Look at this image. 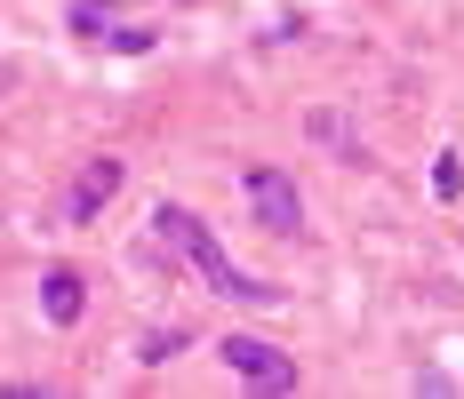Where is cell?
I'll list each match as a JSON object with an SVG mask.
<instances>
[{
  "instance_id": "obj_1",
  "label": "cell",
  "mask_w": 464,
  "mask_h": 399,
  "mask_svg": "<svg viewBox=\"0 0 464 399\" xmlns=\"http://www.w3.org/2000/svg\"><path fill=\"white\" fill-rule=\"evenodd\" d=\"M144 232H152V248H169L177 264H192L200 280H208V288H217V296H232V304H280V288H273V280L240 271L225 248H217V232L192 216V208H169V200H160V208L144 216Z\"/></svg>"
},
{
  "instance_id": "obj_2",
  "label": "cell",
  "mask_w": 464,
  "mask_h": 399,
  "mask_svg": "<svg viewBox=\"0 0 464 399\" xmlns=\"http://www.w3.org/2000/svg\"><path fill=\"white\" fill-rule=\"evenodd\" d=\"M240 192H248V216L265 223V232H296V223H304L296 176H288V168H273V160H256V168L240 176Z\"/></svg>"
},
{
  "instance_id": "obj_3",
  "label": "cell",
  "mask_w": 464,
  "mask_h": 399,
  "mask_svg": "<svg viewBox=\"0 0 464 399\" xmlns=\"http://www.w3.org/2000/svg\"><path fill=\"white\" fill-rule=\"evenodd\" d=\"M217 352H225V367L248 375L256 392H288V384H296V359L280 352V344H265V336H225Z\"/></svg>"
},
{
  "instance_id": "obj_4",
  "label": "cell",
  "mask_w": 464,
  "mask_h": 399,
  "mask_svg": "<svg viewBox=\"0 0 464 399\" xmlns=\"http://www.w3.org/2000/svg\"><path fill=\"white\" fill-rule=\"evenodd\" d=\"M112 192H121V160H89V168H81V184H72V200H64V223H89Z\"/></svg>"
},
{
  "instance_id": "obj_5",
  "label": "cell",
  "mask_w": 464,
  "mask_h": 399,
  "mask_svg": "<svg viewBox=\"0 0 464 399\" xmlns=\"http://www.w3.org/2000/svg\"><path fill=\"white\" fill-rule=\"evenodd\" d=\"M41 311L56 328H72V319H81V271H48L41 280Z\"/></svg>"
},
{
  "instance_id": "obj_6",
  "label": "cell",
  "mask_w": 464,
  "mask_h": 399,
  "mask_svg": "<svg viewBox=\"0 0 464 399\" xmlns=\"http://www.w3.org/2000/svg\"><path fill=\"white\" fill-rule=\"evenodd\" d=\"M177 344H185L177 328H169V336H144V344H137V359H169V352H177Z\"/></svg>"
},
{
  "instance_id": "obj_7",
  "label": "cell",
  "mask_w": 464,
  "mask_h": 399,
  "mask_svg": "<svg viewBox=\"0 0 464 399\" xmlns=\"http://www.w3.org/2000/svg\"><path fill=\"white\" fill-rule=\"evenodd\" d=\"M432 184H440V200H457V192H464V168H457V160H440V168H432Z\"/></svg>"
}]
</instances>
